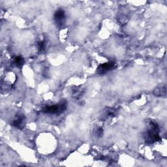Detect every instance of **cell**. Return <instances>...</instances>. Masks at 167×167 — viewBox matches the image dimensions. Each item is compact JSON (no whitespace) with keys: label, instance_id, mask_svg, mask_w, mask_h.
<instances>
[{"label":"cell","instance_id":"obj_3","mask_svg":"<svg viewBox=\"0 0 167 167\" xmlns=\"http://www.w3.org/2000/svg\"><path fill=\"white\" fill-rule=\"evenodd\" d=\"M54 20L58 28H63L65 26L67 17L64 9L59 8L54 14Z\"/></svg>","mask_w":167,"mask_h":167},{"label":"cell","instance_id":"obj_11","mask_svg":"<svg viewBox=\"0 0 167 167\" xmlns=\"http://www.w3.org/2000/svg\"><path fill=\"white\" fill-rule=\"evenodd\" d=\"M95 135H96V137H101L103 135V130H102V129L101 128V127L97 129V130L95 131Z\"/></svg>","mask_w":167,"mask_h":167},{"label":"cell","instance_id":"obj_6","mask_svg":"<svg viewBox=\"0 0 167 167\" xmlns=\"http://www.w3.org/2000/svg\"><path fill=\"white\" fill-rule=\"evenodd\" d=\"M153 93L155 96L158 97H165L166 95V86L157 87L154 90Z\"/></svg>","mask_w":167,"mask_h":167},{"label":"cell","instance_id":"obj_9","mask_svg":"<svg viewBox=\"0 0 167 167\" xmlns=\"http://www.w3.org/2000/svg\"><path fill=\"white\" fill-rule=\"evenodd\" d=\"M46 43L44 41H41L38 43V49L39 52H42L45 50Z\"/></svg>","mask_w":167,"mask_h":167},{"label":"cell","instance_id":"obj_5","mask_svg":"<svg viewBox=\"0 0 167 167\" xmlns=\"http://www.w3.org/2000/svg\"><path fill=\"white\" fill-rule=\"evenodd\" d=\"M26 117L23 114H18L16 115L14 119L12 122V125L17 127L19 129H22L25 126Z\"/></svg>","mask_w":167,"mask_h":167},{"label":"cell","instance_id":"obj_2","mask_svg":"<svg viewBox=\"0 0 167 167\" xmlns=\"http://www.w3.org/2000/svg\"><path fill=\"white\" fill-rule=\"evenodd\" d=\"M67 107V102L65 101H62L58 104L45 107L43 108L42 112L48 114H60L65 112Z\"/></svg>","mask_w":167,"mask_h":167},{"label":"cell","instance_id":"obj_4","mask_svg":"<svg viewBox=\"0 0 167 167\" xmlns=\"http://www.w3.org/2000/svg\"><path fill=\"white\" fill-rule=\"evenodd\" d=\"M116 63L115 61H109L107 63H102L101 64L97 69V73L99 75H102L107 74L109 71L112 70L116 68Z\"/></svg>","mask_w":167,"mask_h":167},{"label":"cell","instance_id":"obj_10","mask_svg":"<svg viewBox=\"0 0 167 167\" xmlns=\"http://www.w3.org/2000/svg\"><path fill=\"white\" fill-rule=\"evenodd\" d=\"M127 20H128V18L125 15H121L120 16V18H118V21L122 24H125V23L127 22Z\"/></svg>","mask_w":167,"mask_h":167},{"label":"cell","instance_id":"obj_7","mask_svg":"<svg viewBox=\"0 0 167 167\" xmlns=\"http://www.w3.org/2000/svg\"><path fill=\"white\" fill-rule=\"evenodd\" d=\"M24 59L21 55H18V56H16L14 58V63L16 67H17L19 69H21L23 65H24Z\"/></svg>","mask_w":167,"mask_h":167},{"label":"cell","instance_id":"obj_1","mask_svg":"<svg viewBox=\"0 0 167 167\" xmlns=\"http://www.w3.org/2000/svg\"><path fill=\"white\" fill-rule=\"evenodd\" d=\"M144 137L145 141L149 144H153L161 140L159 136V127L157 123L154 121H151L149 122V127L144 135Z\"/></svg>","mask_w":167,"mask_h":167},{"label":"cell","instance_id":"obj_8","mask_svg":"<svg viewBox=\"0 0 167 167\" xmlns=\"http://www.w3.org/2000/svg\"><path fill=\"white\" fill-rule=\"evenodd\" d=\"M106 116H107L108 117H114L115 116L116 114V110L114 108H108L107 111H106Z\"/></svg>","mask_w":167,"mask_h":167}]
</instances>
